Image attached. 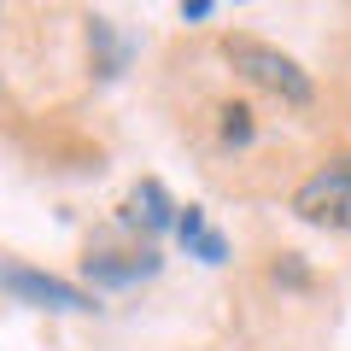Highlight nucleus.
Returning <instances> with one entry per match:
<instances>
[{
	"instance_id": "1",
	"label": "nucleus",
	"mask_w": 351,
	"mask_h": 351,
	"mask_svg": "<svg viewBox=\"0 0 351 351\" xmlns=\"http://www.w3.org/2000/svg\"><path fill=\"white\" fill-rule=\"evenodd\" d=\"M223 53H228V64H234L246 82L269 88L276 100H287V106H311V94H316L311 76H304L299 59H287L281 47H269V41H258V36H228Z\"/></svg>"
},
{
	"instance_id": "2",
	"label": "nucleus",
	"mask_w": 351,
	"mask_h": 351,
	"mask_svg": "<svg viewBox=\"0 0 351 351\" xmlns=\"http://www.w3.org/2000/svg\"><path fill=\"white\" fill-rule=\"evenodd\" d=\"M293 211L316 228H339L351 234V152H334L328 164H316L293 188Z\"/></svg>"
},
{
	"instance_id": "3",
	"label": "nucleus",
	"mask_w": 351,
	"mask_h": 351,
	"mask_svg": "<svg viewBox=\"0 0 351 351\" xmlns=\"http://www.w3.org/2000/svg\"><path fill=\"white\" fill-rule=\"evenodd\" d=\"M0 287L24 304H41V311H94V299L82 287H71L59 276H41V269H24V263H0Z\"/></svg>"
},
{
	"instance_id": "4",
	"label": "nucleus",
	"mask_w": 351,
	"mask_h": 351,
	"mask_svg": "<svg viewBox=\"0 0 351 351\" xmlns=\"http://www.w3.org/2000/svg\"><path fill=\"white\" fill-rule=\"evenodd\" d=\"M82 269H88V281H100V287H129V281L152 276L158 258H152V252H100V258H88Z\"/></svg>"
},
{
	"instance_id": "5",
	"label": "nucleus",
	"mask_w": 351,
	"mask_h": 351,
	"mask_svg": "<svg viewBox=\"0 0 351 351\" xmlns=\"http://www.w3.org/2000/svg\"><path fill=\"white\" fill-rule=\"evenodd\" d=\"M176 234H182V246H188L193 258H205V263H223L228 258V240L205 223L199 205H176Z\"/></svg>"
},
{
	"instance_id": "6",
	"label": "nucleus",
	"mask_w": 351,
	"mask_h": 351,
	"mask_svg": "<svg viewBox=\"0 0 351 351\" xmlns=\"http://www.w3.org/2000/svg\"><path fill=\"white\" fill-rule=\"evenodd\" d=\"M129 223H147V228H176V205L158 182H141L129 193Z\"/></svg>"
},
{
	"instance_id": "7",
	"label": "nucleus",
	"mask_w": 351,
	"mask_h": 351,
	"mask_svg": "<svg viewBox=\"0 0 351 351\" xmlns=\"http://www.w3.org/2000/svg\"><path fill=\"white\" fill-rule=\"evenodd\" d=\"M94 47H100V76H117L123 47H117V36H112V24H106V18H94Z\"/></svg>"
},
{
	"instance_id": "8",
	"label": "nucleus",
	"mask_w": 351,
	"mask_h": 351,
	"mask_svg": "<svg viewBox=\"0 0 351 351\" xmlns=\"http://www.w3.org/2000/svg\"><path fill=\"white\" fill-rule=\"evenodd\" d=\"M223 141L228 147H246L252 141V112L246 106H223Z\"/></svg>"
},
{
	"instance_id": "9",
	"label": "nucleus",
	"mask_w": 351,
	"mask_h": 351,
	"mask_svg": "<svg viewBox=\"0 0 351 351\" xmlns=\"http://www.w3.org/2000/svg\"><path fill=\"white\" fill-rule=\"evenodd\" d=\"M276 281H293V287H304V263H299V258L276 263Z\"/></svg>"
},
{
	"instance_id": "10",
	"label": "nucleus",
	"mask_w": 351,
	"mask_h": 351,
	"mask_svg": "<svg viewBox=\"0 0 351 351\" xmlns=\"http://www.w3.org/2000/svg\"><path fill=\"white\" fill-rule=\"evenodd\" d=\"M211 12H217L211 0H182V18H211Z\"/></svg>"
}]
</instances>
